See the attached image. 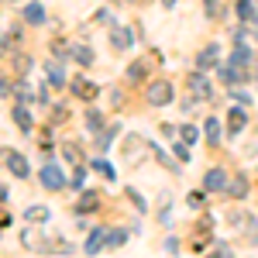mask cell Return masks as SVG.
<instances>
[{"label":"cell","mask_w":258,"mask_h":258,"mask_svg":"<svg viewBox=\"0 0 258 258\" xmlns=\"http://www.w3.org/2000/svg\"><path fill=\"white\" fill-rule=\"evenodd\" d=\"M93 169H97V172H103L107 179H114V169H110V165H107L103 159H93Z\"/></svg>","instance_id":"23"},{"label":"cell","mask_w":258,"mask_h":258,"mask_svg":"<svg viewBox=\"0 0 258 258\" xmlns=\"http://www.w3.org/2000/svg\"><path fill=\"white\" fill-rule=\"evenodd\" d=\"M124 241H127V231H110V234H107V244H110V248H120V244H124Z\"/></svg>","instance_id":"20"},{"label":"cell","mask_w":258,"mask_h":258,"mask_svg":"<svg viewBox=\"0 0 258 258\" xmlns=\"http://www.w3.org/2000/svg\"><path fill=\"white\" fill-rule=\"evenodd\" d=\"M97 203H100L97 193H83L80 203H76V210H80V214H93V207H97Z\"/></svg>","instance_id":"14"},{"label":"cell","mask_w":258,"mask_h":258,"mask_svg":"<svg viewBox=\"0 0 258 258\" xmlns=\"http://www.w3.org/2000/svg\"><path fill=\"white\" fill-rule=\"evenodd\" d=\"M255 21H258V14H255Z\"/></svg>","instance_id":"32"},{"label":"cell","mask_w":258,"mask_h":258,"mask_svg":"<svg viewBox=\"0 0 258 258\" xmlns=\"http://www.w3.org/2000/svg\"><path fill=\"white\" fill-rule=\"evenodd\" d=\"M217 55H220V52H217V45H207V48H203V52H200V66H203V69H207V66H214V62H217Z\"/></svg>","instance_id":"15"},{"label":"cell","mask_w":258,"mask_h":258,"mask_svg":"<svg viewBox=\"0 0 258 258\" xmlns=\"http://www.w3.org/2000/svg\"><path fill=\"white\" fill-rule=\"evenodd\" d=\"M127 200H131V203H135L138 210H148V203H145V200H141L138 193H135V189H127Z\"/></svg>","instance_id":"28"},{"label":"cell","mask_w":258,"mask_h":258,"mask_svg":"<svg viewBox=\"0 0 258 258\" xmlns=\"http://www.w3.org/2000/svg\"><path fill=\"white\" fill-rule=\"evenodd\" d=\"M220 141V124L217 120H207V145H217Z\"/></svg>","instance_id":"17"},{"label":"cell","mask_w":258,"mask_h":258,"mask_svg":"<svg viewBox=\"0 0 258 258\" xmlns=\"http://www.w3.org/2000/svg\"><path fill=\"white\" fill-rule=\"evenodd\" d=\"M45 217H48L45 207H31V210H28V220H45Z\"/></svg>","instance_id":"24"},{"label":"cell","mask_w":258,"mask_h":258,"mask_svg":"<svg viewBox=\"0 0 258 258\" xmlns=\"http://www.w3.org/2000/svg\"><path fill=\"white\" fill-rule=\"evenodd\" d=\"M86 124H90V131H93V135L103 131V117H100V110H90V114H86Z\"/></svg>","instance_id":"19"},{"label":"cell","mask_w":258,"mask_h":258,"mask_svg":"<svg viewBox=\"0 0 258 258\" xmlns=\"http://www.w3.org/2000/svg\"><path fill=\"white\" fill-rule=\"evenodd\" d=\"M127 76H131V80H141V76H145V62H135V66L127 69Z\"/></svg>","instance_id":"25"},{"label":"cell","mask_w":258,"mask_h":258,"mask_svg":"<svg viewBox=\"0 0 258 258\" xmlns=\"http://www.w3.org/2000/svg\"><path fill=\"white\" fill-rule=\"evenodd\" d=\"M248 59H251V52H248V45H238V48H234V55H231V62H234V66H244Z\"/></svg>","instance_id":"18"},{"label":"cell","mask_w":258,"mask_h":258,"mask_svg":"<svg viewBox=\"0 0 258 258\" xmlns=\"http://www.w3.org/2000/svg\"><path fill=\"white\" fill-rule=\"evenodd\" d=\"M203 189H210V193H214V189H227V172H224V169H210V172L203 176Z\"/></svg>","instance_id":"5"},{"label":"cell","mask_w":258,"mask_h":258,"mask_svg":"<svg viewBox=\"0 0 258 258\" xmlns=\"http://www.w3.org/2000/svg\"><path fill=\"white\" fill-rule=\"evenodd\" d=\"M4 165H7V169H11L18 179L28 176V162H24V155H21V152H11V148H7V152H4Z\"/></svg>","instance_id":"2"},{"label":"cell","mask_w":258,"mask_h":258,"mask_svg":"<svg viewBox=\"0 0 258 258\" xmlns=\"http://www.w3.org/2000/svg\"><path fill=\"white\" fill-rule=\"evenodd\" d=\"M14 93H18V97H21V103H31V100H35V93H31V90H28V86H18V90H14Z\"/></svg>","instance_id":"27"},{"label":"cell","mask_w":258,"mask_h":258,"mask_svg":"<svg viewBox=\"0 0 258 258\" xmlns=\"http://www.w3.org/2000/svg\"><path fill=\"white\" fill-rule=\"evenodd\" d=\"M73 93H76L80 100H93V97H97V86L86 83V80H73Z\"/></svg>","instance_id":"7"},{"label":"cell","mask_w":258,"mask_h":258,"mask_svg":"<svg viewBox=\"0 0 258 258\" xmlns=\"http://www.w3.org/2000/svg\"><path fill=\"white\" fill-rule=\"evenodd\" d=\"M227 193H231V197H244V193H248V182H244V176H238V179H231V186H227Z\"/></svg>","instance_id":"16"},{"label":"cell","mask_w":258,"mask_h":258,"mask_svg":"<svg viewBox=\"0 0 258 258\" xmlns=\"http://www.w3.org/2000/svg\"><path fill=\"white\" fill-rule=\"evenodd\" d=\"M48 80H52V86H62V83H66V76H62L59 66H48Z\"/></svg>","instance_id":"22"},{"label":"cell","mask_w":258,"mask_h":258,"mask_svg":"<svg viewBox=\"0 0 258 258\" xmlns=\"http://www.w3.org/2000/svg\"><path fill=\"white\" fill-rule=\"evenodd\" d=\"M24 21H28V24H41V21H45V7H41V4H28V7H24Z\"/></svg>","instance_id":"11"},{"label":"cell","mask_w":258,"mask_h":258,"mask_svg":"<svg viewBox=\"0 0 258 258\" xmlns=\"http://www.w3.org/2000/svg\"><path fill=\"white\" fill-rule=\"evenodd\" d=\"M220 80H224V83H244V69L231 62V66H224V69H220Z\"/></svg>","instance_id":"8"},{"label":"cell","mask_w":258,"mask_h":258,"mask_svg":"<svg viewBox=\"0 0 258 258\" xmlns=\"http://www.w3.org/2000/svg\"><path fill=\"white\" fill-rule=\"evenodd\" d=\"M69 55H73L76 62H83V66H90V62H93V52H90L86 45H69Z\"/></svg>","instance_id":"13"},{"label":"cell","mask_w":258,"mask_h":258,"mask_svg":"<svg viewBox=\"0 0 258 258\" xmlns=\"http://www.w3.org/2000/svg\"><path fill=\"white\" fill-rule=\"evenodd\" d=\"M110 41H114V48H131V31L127 28H110Z\"/></svg>","instance_id":"6"},{"label":"cell","mask_w":258,"mask_h":258,"mask_svg":"<svg viewBox=\"0 0 258 258\" xmlns=\"http://www.w3.org/2000/svg\"><path fill=\"white\" fill-rule=\"evenodd\" d=\"M169 100H172V83L155 80L152 86H148V103H152V107H165Z\"/></svg>","instance_id":"1"},{"label":"cell","mask_w":258,"mask_h":258,"mask_svg":"<svg viewBox=\"0 0 258 258\" xmlns=\"http://www.w3.org/2000/svg\"><path fill=\"white\" fill-rule=\"evenodd\" d=\"M186 83H189V90H193V97H197V100H210V93H214L203 73H189V80H186Z\"/></svg>","instance_id":"3"},{"label":"cell","mask_w":258,"mask_h":258,"mask_svg":"<svg viewBox=\"0 0 258 258\" xmlns=\"http://www.w3.org/2000/svg\"><path fill=\"white\" fill-rule=\"evenodd\" d=\"M197 138H200V131H197V127H182V141H186V145H193Z\"/></svg>","instance_id":"26"},{"label":"cell","mask_w":258,"mask_h":258,"mask_svg":"<svg viewBox=\"0 0 258 258\" xmlns=\"http://www.w3.org/2000/svg\"><path fill=\"white\" fill-rule=\"evenodd\" d=\"M14 124H18L21 131H31V127H35V120H31V114H28V110H24V107H14Z\"/></svg>","instance_id":"12"},{"label":"cell","mask_w":258,"mask_h":258,"mask_svg":"<svg viewBox=\"0 0 258 258\" xmlns=\"http://www.w3.org/2000/svg\"><path fill=\"white\" fill-rule=\"evenodd\" d=\"M14 66H18L21 73H28V69H31V59H24V55H18V59H14Z\"/></svg>","instance_id":"30"},{"label":"cell","mask_w":258,"mask_h":258,"mask_svg":"<svg viewBox=\"0 0 258 258\" xmlns=\"http://www.w3.org/2000/svg\"><path fill=\"white\" fill-rule=\"evenodd\" d=\"M103 244H107V231H93L90 241H86V255H97Z\"/></svg>","instance_id":"10"},{"label":"cell","mask_w":258,"mask_h":258,"mask_svg":"<svg viewBox=\"0 0 258 258\" xmlns=\"http://www.w3.org/2000/svg\"><path fill=\"white\" fill-rule=\"evenodd\" d=\"M41 182H45L48 189H62V186H66V176H62L59 165H45V169H41Z\"/></svg>","instance_id":"4"},{"label":"cell","mask_w":258,"mask_h":258,"mask_svg":"<svg viewBox=\"0 0 258 258\" xmlns=\"http://www.w3.org/2000/svg\"><path fill=\"white\" fill-rule=\"evenodd\" d=\"M244 124H248V114H244L241 107H231V114H227V127H231V131H241Z\"/></svg>","instance_id":"9"},{"label":"cell","mask_w":258,"mask_h":258,"mask_svg":"<svg viewBox=\"0 0 258 258\" xmlns=\"http://www.w3.org/2000/svg\"><path fill=\"white\" fill-rule=\"evenodd\" d=\"M255 11V0H238V18H251Z\"/></svg>","instance_id":"21"},{"label":"cell","mask_w":258,"mask_h":258,"mask_svg":"<svg viewBox=\"0 0 258 258\" xmlns=\"http://www.w3.org/2000/svg\"><path fill=\"white\" fill-rule=\"evenodd\" d=\"M176 155H179V162H186V159H189V145H186V141H182V145L176 141Z\"/></svg>","instance_id":"29"},{"label":"cell","mask_w":258,"mask_h":258,"mask_svg":"<svg viewBox=\"0 0 258 258\" xmlns=\"http://www.w3.org/2000/svg\"><path fill=\"white\" fill-rule=\"evenodd\" d=\"M165 4H172V0H165Z\"/></svg>","instance_id":"31"}]
</instances>
